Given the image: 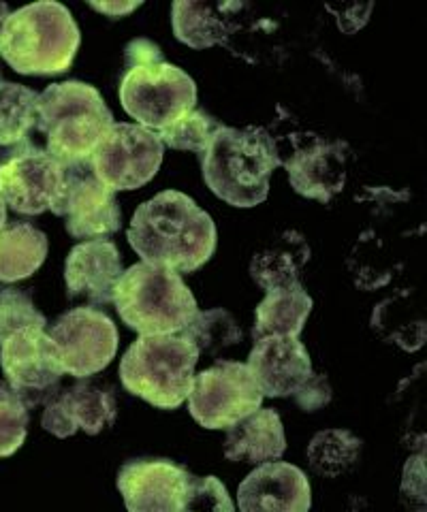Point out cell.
Returning <instances> with one entry per match:
<instances>
[{"mask_svg": "<svg viewBox=\"0 0 427 512\" xmlns=\"http://www.w3.org/2000/svg\"><path fill=\"white\" fill-rule=\"evenodd\" d=\"M28 408L15 399L0 397V457H11L26 440Z\"/></svg>", "mask_w": 427, "mask_h": 512, "instance_id": "cell-31", "label": "cell"}, {"mask_svg": "<svg viewBox=\"0 0 427 512\" xmlns=\"http://www.w3.org/2000/svg\"><path fill=\"white\" fill-rule=\"evenodd\" d=\"M94 11H99L107 18H126V15L137 11L141 7V0H133V3H124V0H107V3H90Z\"/></svg>", "mask_w": 427, "mask_h": 512, "instance_id": "cell-34", "label": "cell"}, {"mask_svg": "<svg viewBox=\"0 0 427 512\" xmlns=\"http://www.w3.org/2000/svg\"><path fill=\"white\" fill-rule=\"evenodd\" d=\"M297 406L304 412H316L331 402V387L323 374L312 372L306 384L295 395Z\"/></svg>", "mask_w": 427, "mask_h": 512, "instance_id": "cell-32", "label": "cell"}, {"mask_svg": "<svg viewBox=\"0 0 427 512\" xmlns=\"http://www.w3.org/2000/svg\"><path fill=\"white\" fill-rule=\"evenodd\" d=\"M7 18H9V7L5 3H0V35H3V28H5Z\"/></svg>", "mask_w": 427, "mask_h": 512, "instance_id": "cell-35", "label": "cell"}, {"mask_svg": "<svg viewBox=\"0 0 427 512\" xmlns=\"http://www.w3.org/2000/svg\"><path fill=\"white\" fill-rule=\"evenodd\" d=\"M261 404L263 393L248 365L227 359L195 374L188 393V410L205 429H229Z\"/></svg>", "mask_w": 427, "mask_h": 512, "instance_id": "cell-9", "label": "cell"}, {"mask_svg": "<svg viewBox=\"0 0 427 512\" xmlns=\"http://www.w3.org/2000/svg\"><path fill=\"white\" fill-rule=\"evenodd\" d=\"M124 274L122 256L107 239L77 244L65 263V282L71 299L84 297L94 306L114 303L116 286Z\"/></svg>", "mask_w": 427, "mask_h": 512, "instance_id": "cell-19", "label": "cell"}, {"mask_svg": "<svg viewBox=\"0 0 427 512\" xmlns=\"http://www.w3.org/2000/svg\"><path fill=\"white\" fill-rule=\"evenodd\" d=\"M163 150V141L154 131L139 124L114 122L90 156V167L94 178L109 190H137L161 169Z\"/></svg>", "mask_w": 427, "mask_h": 512, "instance_id": "cell-10", "label": "cell"}, {"mask_svg": "<svg viewBox=\"0 0 427 512\" xmlns=\"http://www.w3.org/2000/svg\"><path fill=\"white\" fill-rule=\"evenodd\" d=\"M0 367L5 372L0 397L15 399L28 410L50 402L65 374L50 333L37 327L15 331L0 342Z\"/></svg>", "mask_w": 427, "mask_h": 512, "instance_id": "cell-8", "label": "cell"}, {"mask_svg": "<svg viewBox=\"0 0 427 512\" xmlns=\"http://www.w3.org/2000/svg\"><path fill=\"white\" fill-rule=\"evenodd\" d=\"M184 510H227L233 512L235 504L231 502L227 489L216 476H188Z\"/></svg>", "mask_w": 427, "mask_h": 512, "instance_id": "cell-30", "label": "cell"}, {"mask_svg": "<svg viewBox=\"0 0 427 512\" xmlns=\"http://www.w3.org/2000/svg\"><path fill=\"white\" fill-rule=\"evenodd\" d=\"M47 256V237L28 222L0 229V282H18L35 274Z\"/></svg>", "mask_w": 427, "mask_h": 512, "instance_id": "cell-24", "label": "cell"}, {"mask_svg": "<svg viewBox=\"0 0 427 512\" xmlns=\"http://www.w3.org/2000/svg\"><path fill=\"white\" fill-rule=\"evenodd\" d=\"M50 338L60 352L65 374L79 380L103 372L118 352L114 320L97 308H73L62 314Z\"/></svg>", "mask_w": 427, "mask_h": 512, "instance_id": "cell-12", "label": "cell"}, {"mask_svg": "<svg viewBox=\"0 0 427 512\" xmlns=\"http://www.w3.org/2000/svg\"><path fill=\"white\" fill-rule=\"evenodd\" d=\"M65 167L33 143H20L0 163V197L15 214L39 216L58 201Z\"/></svg>", "mask_w": 427, "mask_h": 512, "instance_id": "cell-11", "label": "cell"}, {"mask_svg": "<svg viewBox=\"0 0 427 512\" xmlns=\"http://www.w3.org/2000/svg\"><path fill=\"white\" fill-rule=\"evenodd\" d=\"M118 416L116 395L92 382H77L71 389H62L45 404L43 429L58 438H71L79 429L88 436H97L112 427Z\"/></svg>", "mask_w": 427, "mask_h": 512, "instance_id": "cell-16", "label": "cell"}, {"mask_svg": "<svg viewBox=\"0 0 427 512\" xmlns=\"http://www.w3.org/2000/svg\"><path fill=\"white\" fill-rule=\"evenodd\" d=\"M114 306L122 323L139 335L180 333L199 312L195 295L178 271L144 261L124 271Z\"/></svg>", "mask_w": 427, "mask_h": 512, "instance_id": "cell-5", "label": "cell"}, {"mask_svg": "<svg viewBox=\"0 0 427 512\" xmlns=\"http://www.w3.org/2000/svg\"><path fill=\"white\" fill-rule=\"evenodd\" d=\"M246 365L263 397H293L314 372L308 348L289 335L255 340Z\"/></svg>", "mask_w": 427, "mask_h": 512, "instance_id": "cell-17", "label": "cell"}, {"mask_svg": "<svg viewBox=\"0 0 427 512\" xmlns=\"http://www.w3.org/2000/svg\"><path fill=\"white\" fill-rule=\"evenodd\" d=\"M188 476L167 459H135L118 472V489L131 512H184Z\"/></svg>", "mask_w": 427, "mask_h": 512, "instance_id": "cell-15", "label": "cell"}, {"mask_svg": "<svg viewBox=\"0 0 427 512\" xmlns=\"http://www.w3.org/2000/svg\"><path fill=\"white\" fill-rule=\"evenodd\" d=\"M37 327L45 329L47 318L35 308L33 299L18 288L0 291V342H5L15 331Z\"/></svg>", "mask_w": 427, "mask_h": 512, "instance_id": "cell-29", "label": "cell"}, {"mask_svg": "<svg viewBox=\"0 0 427 512\" xmlns=\"http://www.w3.org/2000/svg\"><path fill=\"white\" fill-rule=\"evenodd\" d=\"M244 5L237 3H220V5H205V3H184L178 0L171 7V24L173 35L184 45L193 50H205L225 43L237 30L235 18H240V9Z\"/></svg>", "mask_w": 427, "mask_h": 512, "instance_id": "cell-21", "label": "cell"}, {"mask_svg": "<svg viewBox=\"0 0 427 512\" xmlns=\"http://www.w3.org/2000/svg\"><path fill=\"white\" fill-rule=\"evenodd\" d=\"M199 350L180 333L141 335L120 361L124 389L161 408H180L193 387Z\"/></svg>", "mask_w": 427, "mask_h": 512, "instance_id": "cell-6", "label": "cell"}, {"mask_svg": "<svg viewBox=\"0 0 427 512\" xmlns=\"http://www.w3.org/2000/svg\"><path fill=\"white\" fill-rule=\"evenodd\" d=\"M39 94L0 77V148H13L26 141L37 126Z\"/></svg>", "mask_w": 427, "mask_h": 512, "instance_id": "cell-25", "label": "cell"}, {"mask_svg": "<svg viewBox=\"0 0 427 512\" xmlns=\"http://www.w3.org/2000/svg\"><path fill=\"white\" fill-rule=\"evenodd\" d=\"M282 165L276 141L261 126H220L201 156L203 180L233 207H257L270 195L272 173Z\"/></svg>", "mask_w": 427, "mask_h": 512, "instance_id": "cell-2", "label": "cell"}, {"mask_svg": "<svg viewBox=\"0 0 427 512\" xmlns=\"http://www.w3.org/2000/svg\"><path fill=\"white\" fill-rule=\"evenodd\" d=\"M220 126L223 124L205 114V111L193 109L188 111V114H184L180 120L163 128V131H158L156 135L163 141V146H169L171 150L195 152L201 158L205 150L210 148V143Z\"/></svg>", "mask_w": 427, "mask_h": 512, "instance_id": "cell-28", "label": "cell"}, {"mask_svg": "<svg viewBox=\"0 0 427 512\" xmlns=\"http://www.w3.org/2000/svg\"><path fill=\"white\" fill-rule=\"evenodd\" d=\"M52 212L67 220V231L75 239H103L120 231L122 224L116 192L94 178L90 160L65 167V186Z\"/></svg>", "mask_w": 427, "mask_h": 512, "instance_id": "cell-13", "label": "cell"}, {"mask_svg": "<svg viewBox=\"0 0 427 512\" xmlns=\"http://www.w3.org/2000/svg\"><path fill=\"white\" fill-rule=\"evenodd\" d=\"M124 60H126V69H133V67H141V64H150V62H161L163 52L161 47L154 45L148 39H135L129 45H126L124 50Z\"/></svg>", "mask_w": 427, "mask_h": 512, "instance_id": "cell-33", "label": "cell"}, {"mask_svg": "<svg viewBox=\"0 0 427 512\" xmlns=\"http://www.w3.org/2000/svg\"><path fill=\"white\" fill-rule=\"evenodd\" d=\"M310 261L308 239L299 231H282L270 244L255 252L250 261V276L265 291H274L299 282L302 269Z\"/></svg>", "mask_w": 427, "mask_h": 512, "instance_id": "cell-22", "label": "cell"}, {"mask_svg": "<svg viewBox=\"0 0 427 512\" xmlns=\"http://www.w3.org/2000/svg\"><path fill=\"white\" fill-rule=\"evenodd\" d=\"M79 43L82 35L71 11L43 0L9 13L0 35V56L15 73L60 75L71 69Z\"/></svg>", "mask_w": 427, "mask_h": 512, "instance_id": "cell-3", "label": "cell"}, {"mask_svg": "<svg viewBox=\"0 0 427 512\" xmlns=\"http://www.w3.org/2000/svg\"><path fill=\"white\" fill-rule=\"evenodd\" d=\"M7 224V205L3 201V197H0V229H3Z\"/></svg>", "mask_w": 427, "mask_h": 512, "instance_id": "cell-36", "label": "cell"}, {"mask_svg": "<svg viewBox=\"0 0 427 512\" xmlns=\"http://www.w3.org/2000/svg\"><path fill=\"white\" fill-rule=\"evenodd\" d=\"M349 160L351 150L344 141L308 135L302 143H295L291 158L282 165L287 169L289 184L297 195L329 203L346 184Z\"/></svg>", "mask_w": 427, "mask_h": 512, "instance_id": "cell-14", "label": "cell"}, {"mask_svg": "<svg viewBox=\"0 0 427 512\" xmlns=\"http://www.w3.org/2000/svg\"><path fill=\"white\" fill-rule=\"evenodd\" d=\"M126 237L144 263L193 274L214 256L218 233L191 197L163 190L137 207Z\"/></svg>", "mask_w": 427, "mask_h": 512, "instance_id": "cell-1", "label": "cell"}, {"mask_svg": "<svg viewBox=\"0 0 427 512\" xmlns=\"http://www.w3.org/2000/svg\"><path fill=\"white\" fill-rule=\"evenodd\" d=\"M180 335L199 350V355L205 352V355L214 357L223 348L242 344L244 338L237 320L223 308L197 312L191 323L180 331Z\"/></svg>", "mask_w": 427, "mask_h": 512, "instance_id": "cell-27", "label": "cell"}, {"mask_svg": "<svg viewBox=\"0 0 427 512\" xmlns=\"http://www.w3.org/2000/svg\"><path fill=\"white\" fill-rule=\"evenodd\" d=\"M312 491L308 476L284 461H265L252 470L237 489V506L242 512L282 510L308 512Z\"/></svg>", "mask_w": 427, "mask_h": 512, "instance_id": "cell-18", "label": "cell"}, {"mask_svg": "<svg viewBox=\"0 0 427 512\" xmlns=\"http://www.w3.org/2000/svg\"><path fill=\"white\" fill-rule=\"evenodd\" d=\"M361 457V440L346 429H325L308 444L310 468L325 478L353 470Z\"/></svg>", "mask_w": 427, "mask_h": 512, "instance_id": "cell-26", "label": "cell"}, {"mask_svg": "<svg viewBox=\"0 0 427 512\" xmlns=\"http://www.w3.org/2000/svg\"><path fill=\"white\" fill-rule=\"evenodd\" d=\"M312 297L306 288L295 282L282 288L267 291L257 308V320L252 327V338H270V335H289L299 338L312 312Z\"/></svg>", "mask_w": 427, "mask_h": 512, "instance_id": "cell-23", "label": "cell"}, {"mask_svg": "<svg viewBox=\"0 0 427 512\" xmlns=\"http://www.w3.org/2000/svg\"><path fill=\"white\" fill-rule=\"evenodd\" d=\"M126 114L148 131H163L197 105L195 79L165 60L126 69L120 82Z\"/></svg>", "mask_w": 427, "mask_h": 512, "instance_id": "cell-7", "label": "cell"}, {"mask_svg": "<svg viewBox=\"0 0 427 512\" xmlns=\"http://www.w3.org/2000/svg\"><path fill=\"white\" fill-rule=\"evenodd\" d=\"M112 126V111L90 84L62 82L39 94L37 128L47 137V152L62 167L88 163Z\"/></svg>", "mask_w": 427, "mask_h": 512, "instance_id": "cell-4", "label": "cell"}, {"mask_svg": "<svg viewBox=\"0 0 427 512\" xmlns=\"http://www.w3.org/2000/svg\"><path fill=\"white\" fill-rule=\"evenodd\" d=\"M225 440V457L229 461L265 463L276 461L287 451V438L280 414L274 408H259L231 425Z\"/></svg>", "mask_w": 427, "mask_h": 512, "instance_id": "cell-20", "label": "cell"}]
</instances>
